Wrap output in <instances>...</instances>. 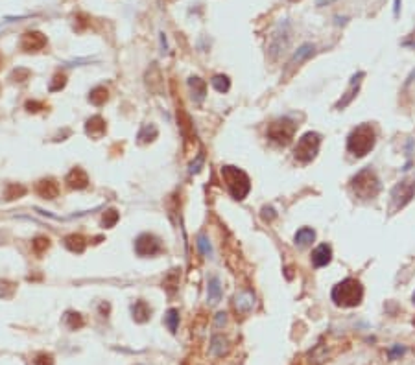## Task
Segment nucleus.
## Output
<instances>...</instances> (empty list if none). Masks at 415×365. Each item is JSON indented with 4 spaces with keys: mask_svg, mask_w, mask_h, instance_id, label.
<instances>
[{
    "mask_svg": "<svg viewBox=\"0 0 415 365\" xmlns=\"http://www.w3.org/2000/svg\"><path fill=\"white\" fill-rule=\"evenodd\" d=\"M331 297L334 305L341 306V308H354L362 302L364 299V286L360 281L356 279H343L341 282H338L336 286L332 288Z\"/></svg>",
    "mask_w": 415,
    "mask_h": 365,
    "instance_id": "nucleus-1",
    "label": "nucleus"
},
{
    "mask_svg": "<svg viewBox=\"0 0 415 365\" xmlns=\"http://www.w3.org/2000/svg\"><path fill=\"white\" fill-rule=\"evenodd\" d=\"M349 187H351L354 198L362 199V201H369L380 194V179L376 177V173L371 168H364L351 179Z\"/></svg>",
    "mask_w": 415,
    "mask_h": 365,
    "instance_id": "nucleus-2",
    "label": "nucleus"
},
{
    "mask_svg": "<svg viewBox=\"0 0 415 365\" xmlns=\"http://www.w3.org/2000/svg\"><path fill=\"white\" fill-rule=\"evenodd\" d=\"M376 142V131L371 124H362L351 131L347 137V149L354 157H366L371 149L375 148Z\"/></svg>",
    "mask_w": 415,
    "mask_h": 365,
    "instance_id": "nucleus-3",
    "label": "nucleus"
},
{
    "mask_svg": "<svg viewBox=\"0 0 415 365\" xmlns=\"http://www.w3.org/2000/svg\"><path fill=\"white\" fill-rule=\"evenodd\" d=\"M220 173H222V179L227 185V190L232 196V199L242 201V199L247 198V194L251 190V181H249V175L244 170L236 166H222Z\"/></svg>",
    "mask_w": 415,
    "mask_h": 365,
    "instance_id": "nucleus-4",
    "label": "nucleus"
},
{
    "mask_svg": "<svg viewBox=\"0 0 415 365\" xmlns=\"http://www.w3.org/2000/svg\"><path fill=\"white\" fill-rule=\"evenodd\" d=\"M319 146H321V135L316 131H308L297 140V146L293 148V157L301 164L312 163L319 151Z\"/></svg>",
    "mask_w": 415,
    "mask_h": 365,
    "instance_id": "nucleus-5",
    "label": "nucleus"
},
{
    "mask_svg": "<svg viewBox=\"0 0 415 365\" xmlns=\"http://www.w3.org/2000/svg\"><path fill=\"white\" fill-rule=\"evenodd\" d=\"M295 129H297V124L288 118V116H284V118H279L273 124H270V128H268V138L277 144H281V146H288V144L292 142L293 135H295Z\"/></svg>",
    "mask_w": 415,
    "mask_h": 365,
    "instance_id": "nucleus-6",
    "label": "nucleus"
},
{
    "mask_svg": "<svg viewBox=\"0 0 415 365\" xmlns=\"http://www.w3.org/2000/svg\"><path fill=\"white\" fill-rule=\"evenodd\" d=\"M415 196V181H400L393 190H391V207L390 210L391 212H397L400 208H404L408 203L413 199Z\"/></svg>",
    "mask_w": 415,
    "mask_h": 365,
    "instance_id": "nucleus-7",
    "label": "nucleus"
},
{
    "mask_svg": "<svg viewBox=\"0 0 415 365\" xmlns=\"http://www.w3.org/2000/svg\"><path fill=\"white\" fill-rule=\"evenodd\" d=\"M163 251V246H161V240L150 232H144L137 238L135 242V253L138 257H155L159 253Z\"/></svg>",
    "mask_w": 415,
    "mask_h": 365,
    "instance_id": "nucleus-8",
    "label": "nucleus"
},
{
    "mask_svg": "<svg viewBox=\"0 0 415 365\" xmlns=\"http://www.w3.org/2000/svg\"><path fill=\"white\" fill-rule=\"evenodd\" d=\"M46 46V37L41 32H26L20 41V48L24 52H39Z\"/></svg>",
    "mask_w": 415,
    "mask_h": 365,
    "instance_id": "nucleus-9",
    "label": "nucleus"
},
{
    "mask_svg": "<svg viewBox=\"0 0 415 365\" xmlns=\"http://www.w3.org/2000/svg\"><path fill=\"white\" fill-rule=\"evenodd\" d=\"M65 182L69 188H76V190H83L89 185V175L85 172L83 168H72L67 177H65Z\"/></svg>",
    "mask_w": 415,
    "mask_h": 365,
    "instance_id": "nucleus-10",
    "label": "nucleus"
},
{
    "mask_svg": "<svg viewBox=\"0 0 415 365\" xmlns=\"http://www.w3.org/2000/svg\"><path fill=\"white\" fill-rule=\"evenodd\" d=\"M362 78H364V72H358V74H354L351 78V85H349V89H347V93L341 96V100L336 104V109H345L347 105L351 104L352 100H354L356 93L360 90V85H362Z\"/></svg>",
    "mask_w": 415,
    "mask_h": 365,
    "instance_id": "nucleus-11",
    "label": "nucleus"
},
{
    "mask_svg": "<svg viewBox=\"0 0 415 365\" xmlns=\"http://www.w3.org/2000/svg\"><path fill=\"white\" fill-rule=\"evenodd\" d=\"M332 260V247L321 244L312 251V266L314 267H325Z\"/></svg>",
    "mask_w": 415,
    "mask_h": 365,
    "instance_id": "nucleus-12",
    "label": "nucleus"
},
{
    "mask_svg": "<svg viewBox=\"0 0 415 365\" xmlns=\"http://www.w3.org/2000/svg\"><path fill=\"white\" fill-rule=\"evenodd\" d=\"M105 129H107V124L105 120L96 114V116H91L85 124V133L89 135L91 138H102L105 135Z\"/></svg>",
    "mask_w": 415,
    "mask_h": 365,
    "instance_id": "nucleus-13",
    "label": "nucleus"
},
{
    "mask_svg": "<svg viewBox=\"0 0 415 365\" xmlns=\"http://www.w3.org/2000/svg\"><path fill=\"white\" fill-rule=\"evenodd\" d=\"M35 192L39 194L43 199H55L60 194V187L54 179H41L35 187Z\"/></svg>",
    "mask_w": 415,
    "mask_h": 365,
    "instance_id": "nucleus-14",
    "label": "nucleus"
},
{
    "mask_svg": "<svg viewBox=\"0 0 415 365\" xmlns=\"http://www.w3.org/2000/svg\"><path fill=\"white\" fill-rule=\"evenodd\" d=\"M255 306V295L251 291H240L236 297H234V308H236L238 314H249Z\"/></svg>",
    "mask_w": 415,
    "mask_h": 365,
    "instance_id": "nucleus-15",
    "label": "nucleus"
},
{
    "mask_svg": "<svg viewBox=\"0 0 415 365\" xmlns=\"http://www.w3.org/2000/svg\"><path fill=\"white\" fill-rule=\"evenodd\" d=\"M131 314H133V319L137 323H146L152 316V308L148 306L146 301H137L131 308Z\"/></svg>",
    "mask_w": 415,
    "mask_h": 365,
    "instance_id": "nucleus-16",
    "label": "nucleus"
},
{
    "mask_svg": "<svg viewBox=\"0 0 415 365\" xmlns=\"http://www.w3.org/2000/svg\"><path fill=\"white\" fill-rule=\"evenodd\" d=\"M222 299V284H220V279L218 277H213L209 281V286H207V301L211 305H218Z\"/></svg>",
    "mask_w": 415,
    "mask_h": 365,
    "instance_id": "nucleus-17",
    "label": "nucleus"
},
{
    "mask_svg": "<svg viewBox=\"0 0 415 365\" xmlns=\"http://www.w3.org/2000/svg\"><path fill=\"white\" fill-rule=\"evenodd\" d=\"M314 240H316V231H314V229H310V227L299 229V231L295 232V238H293L295 246H299V247L310 246Z\"/></svg>",
    "mask_w": 415,
    "mask_h": 365,
    "instance_id": "nucleus-18",
    "label": "nucleus"
},
{
    "mask_svg": "<svg viewBox=\"0 0 415 365\" xmlns=\"http://www.w3.org/2000/svg\"><path fill=\"white\" fill-rule=\"evenodd\" d=\"M188 85H190V90H192V98L196 102H203L205 94H207V83L201 78H190Z\"/></svg>",
    "mask_w": 415,
    "mask_h": 365,
    "instance_id": "nucleus-19",
    "label": "nucleus"
},
{
    "mask_svg": "<svg viewBox=\"0 0 415 365\" xmlns=\"http://www.w3.org/2000/svg\"><path fill=\"white\" fill-rule=\"evenodd\" d=\"M65 247L72 253H83L85 247H87V242L81 234H69L65 238Z\"/></svg>",
    "mask_w": 415,
    "mask_h": 365,
    "instance_id": "nucleus-20",
    "label": "nucleus"
},
{
    "mask_svg": "<svg viewBox=\"0 0 415 365\" xmlns=\"http://www.w3.org/2000/svg\"><path fill=\"white\" fill-rule=\"evenodd\" d=\"M157 128H155L154 124H146L140 131H138V135H137V138H138V142L140 144H146V142H152V140H155L157 138Z\"/></svg>",
    "mask_w": 415,
    "mask_h": 365,
    "instance_id": "nucleus-21",
    "label": "nucleus"
},
{
    "mask_svg": "<svg viewBox=\"0 0 415 365\" xmlns=\"http://www.w3.org/2000/svg\"><path fill=\"white\" fill-rule=\"evenodd\" d=\"M107 96H109L107 89L100 85V87H94V89L89 93V102L93 105H98L100 107V105H104L105 102H107Z\"/></svg>",
    "mask_w": 415,
    "mask_h": 365,
    "instance_id": "nucleus-22",
    "label": "nucleus"
},
{
    "mask_svg": "<svg viewBox=\"0 0 415 365\" xmlns=\"http://www.w3.org/2000/svg\"><path fill=\"white\" fill-rule=\"evenodd\" d=\"M65 325L69 326V330H79L85 325V321L78 312H67L65 314Z\"/></svg>",
    "mask_w": 415,
    "mask_h": 365,
    "instance_id": "nucleus-23",
    "label": "nucleus"
},
{
    "mask_svg": "<svg viewBox=\"0 0 415 365\" xmlns=\"http://www.w3.org/2000/svg\"><path fill=\"white\" fill-rule=\"evenodd\" d=\"M24 194H26V187H22V185H15V182H11V185H8V187H6L4 198L8 199V201H13V199L22 198Z\"/></svg>",
    "mask_w": 415,
    "mask_h": 365,
    "instance_id": "nucleus-24",
    "label": "nucleus"
},
{
    "mask_svg": "<svg viewBox=\"0 0 415 365\" xmlns=\"http://www.w3.org/2000/svg\"><path fill=\"white\" fill-rule=\"evenodd\" d=\"M227 340H223L222 336H214L213 341H211V352L214 356H223L227 352Z\"/></svg>",
    "mask_w": 415,
    "mask_h": 365,
    "instance_id": "nucleus-25",
    "label": "nucleus"
},
{
    "mask_svg": "<svg viewBox=\"0 0 415 365\" xmlns=\"http://www.w3.org/2000/svg\"><path fill=\"white\" fill-rule=\"evenodd\" d=\"M163 286L166 288L170 293H173V291L177 290V286H179V269H172L168 275L164 277Z\"/></svg>",
    "mask_w": 415,
    "mask_h": 365,
    "instance_id": "nucleus-26",
    "label": "nucleus"
},
{
    "mask_svg": "<svg viewBox=\"0 0 415 365\" xmlns=\"http://www.w3.org/2000/svg\"><path fill=\"white\" fill-rule=\"evenodd\" d=\"M164 325L168 326L170 332H177V326H179V312L175 308H170L164 316Z\"/></svg>",
    "mask_w": 415,
    "mask_h": 365,
    "instance_id": "nucleus-27",
    "label": "nucleus"
},
{
    "mask_svg": "<svg viewBox=\"0 0 415 365\" xmlns=\"http://www.w3.org/2000/svg\"><path fill=\"white\" fill-rule=\"evenodd\" d=\"M211 83H213V87L218 90V93H227L229 89H231V79L227 78V76H214L213 79H211Z\"/></svg>",
    "mask_w": 415,
    "mask_h": 365,
    "instance_id": "nucleus-28",
    "label": "nucleus"
},
{
    "mask_svg": "<svg viewBox=\"0 0 415 365\" xmlns=\"http://www.w3.org/2000/svg\"><path fill=\"white\" fill-rule=\"evenodd\" d=\"M118 210H114V208H109L107 212L104 214V218H102V225L107 229L114 227L116 225V222H118Z\"/></svg>",
    "mask_w": 415,
    "mask_h": 365,
    "instance_id": "nucleus-29",
    "label": "nucleus"
},
{
    "mask_svg": "<svg viewBox=\"0 0 415 365\" xmlns=\"http://www.w3.org/2000/svg\"><path fill=\"white\" fill-rule=\"evenodd\" d=\"M32 247H34V251L37 253V255H43L50 247V240L46 236H37L34 242H32Z\"/></svg>",
    "mask_w": 415,
    "mask_h": 365,
    "instance_id": "nucleus-30",
    "label": "nucleus"
},
{
    "mask_svg": "<svg viewBox=\"0 0 415 365\" xmlns=\"http://www.w3.org/2000/svg\"><path fill=\"white\" fill-rule=\"evenodd\" d=\"M198 247L203 257H211L213 255V247H211V242H209V238L205 234H199L198 236Z\"/></svg>",
    "mask_w": 415,
    "mask_h": 365,
    "instance_id": "nucleus-31",
    "label": "nucleus"
},
{
    "mask_svg": "<svg viewBox=\"0 0 415 365\" xmlns=\"http://www.w3.org/2000/svg\"><path fill=\"white\" fill-rule=\"evenodd\" d=\"M65 83H67V76L65 74H55L54 78H52V83H50L48 89L52 90V93H55V90H61L65 87Z\"/></svg>",
    "mask_w": 415,
    "mask_h": 365,
    "instance_id": "nucleus-32",
    "label": "nucleus"
},
{
    "mask_svg": "<svg viewBox=\"0 0 415 365\" xmlns=\"http://www.w3.org/2000/svg\"><path fill=\"white\" fill-rule=\"evenodd\" d=\"M312 50H314V48H312L310 45H305V46H303V48L299 50V52H297L295 55H293V59L290 61V67H293V65H295V63H301V61L305 59L307 55H310V52H312Z\"/></svg>",
    "mask_w": 415,
    "mask_h": 365,
    "instance_id": "nucleus-33",
    "label": "nucleus"
},
{
    "mask_svg": "<svg viewBox=\"0 0 415 365\" xmlns=\"http://www.w3.org/2000/svg\"><path fill=\"white\" fill-rule=\"evenodd\" d=\"M15 290V284L10 281H0V297H10Z\"/></svg>",
    "mask_w": 415,
    "mask_h": 365,
    "instance_id": "nucleus-34",
    "label": "nucleus"
},
{
    "mask_svg": "<svg viewBox=\"0 0 415 365\" xmlns=\"http://www.w3.org/2000/svg\"><path fill=\"white\" fill-rule=\"evenodd\" d=\"M406 354V347L404 345H393L390 350H388V356H390V360H397V358H400V356Z\"/></svg>",
    "mask_w": 415,
    "mask_h": 365,
    "instance_id": "nucleus-35",
    "label": "nucleus"
},
{
    "mask_svg": "<svg viewBox=\"0 0 415 365\" xmlns=\"http://www.w3.org/2000/svg\"><path fill=\"white\" fill-rule=\"evenodd\" d=\"M34 363H35V365H54V358H52V354L41 352V354L35 356Z\"/></svg>",
    "mask_w": 415,
    "mask_h": 365,
    "instance_id": "nucleus-36",
    "label": "nucleus"
},
{
    "mask_svg": "<svg viewBox=\"0 0 415 365\" xmlns=\"http://www.w3.org/2000/svg\"><path fill=\"white\" fill-rule=\"evenodd\" d=\"M26 109L30 113H37L41 109H45V104H41V102H26Z\"/></svg>",
    "mask_w": 415,
    "mask_h": 365,
    "instance_id": "nucleus-37",
    "label": "nucleus"
},
{
    "mask_svg": "<svg viewBox=\"0 0 415 365\" xmlns=\"http://www.w3.org/2000/svg\"><path fill=\"white\" fill-rule=\"evenodd\" d=\"M201 163H203V153H199V155H198V159H196V163H192V164H190V173H196V172H199V166H201Z\"/></svg>",
    "mask_w": 415,
    "mask_h": 365,
    "instance_id": "nucleus-38",
    "label": "nucleus"
},
{
    "mask_svg": "<svg viewBox=\"0 0 415 365\" xmlns=\"http://www.w3.org/2000/svg\"><path fill=\"white\" fill-rule=\"evenodd\" d=\"M262 218L264 220H272V218H275V212H273V208H262Z\"/></svg>",
    "mask_w": 415,
    "mask_h": 365,
    "instance_id": "nucleus-39",
    "label": "nucleus"
},
{
    "mask_svg": "<svg viewBox=\"0 0 415 365\" xmlns=\"http://www.w3.org/2000/svg\"><path fill=\"white\" fill-rule=\"evenodd\" d=\"M225 321H227V317H225V314H218V316H216V325H218V326L225 325Z\"/></svg>",
    "mask_w": 415,
    "mask_h": 365,
    "instance_id": "nucleus-40",
    "label": "nucleus"
},
{
    "mask_svg": "<svg viewBox=\"0 0 415 365\" xmlns=\"http://www.w3.org/2000/svg\"><path fill=\"white\" fill-rule=\"evenodd\" d=\"M411 302H413V305H415V293H413V295H411Z\"/></svg>",
    "mask_w": 415,
    "mask_h": 365,
    "instance_id": "nucleus-41",
    "label": "nucleus"
},
{
    "mask_svg": "<svg viewBox=\"0 0 415 365\" xmlns=\"http://www.w3.org/2000/svg\"><path fill=\"white\" fill-rule=\"evenodd\" d=\"M411 325H413V326H415V317H413V321H411Z\"/></svg>",
    "mask_w": 415,
    "mask_h": 365,
    "instance_id": "nucleus-42",
    "label": "nucleus"
},
{
    "mask_svg": "<svg viewBox=\"0 0 415 365\" xmlns=\"http://www.w3.org/2000/svg\"><path fill=\"white\" fill-rule=\"evenodd\" d=\"M2 61H4V59H2V55H0V65H2Z\"/></svg>",
    "mask_w": 415,
    "mask_h": 365,
    "instance_id": "nucleus-43",
    "label": "nucleus"
}]
</instances>
